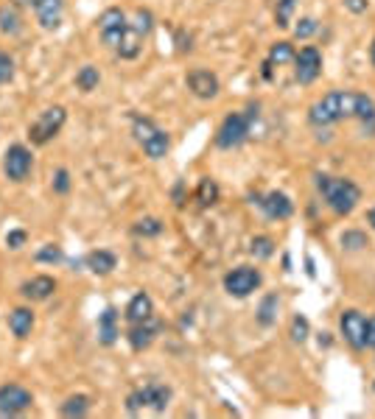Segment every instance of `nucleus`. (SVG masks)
Masks as SVG:
<instances>
[{"mask_svg":"<svg viewBox=\"0 0 375 419\" xmlns=\"http://www.w3.org/2000/svg\"><path fill=\"white\" fill-rule=\"evenodd\" d=\"M316 29H319V26H316L314 17H303V20L294 26V37H297V40H308V37L316 34Z\"/></svg>","mask_w":375,"mask_h":419,"instance_id":"38","label":"nucleus"},{"mask_svg":"<svg viewBox=\"0 0 375 419\" xmlns=\"http://www.w3.org/2000/svg\"><path fill=\"white\" fill-rule=\"evenodd\" d=\"M339 327H342L344 341H347L353 349H367V347H364V327H367V319H364L358 310H344L342 319H339Z\"/></svg>","mask_w":375,"mask_h":419,"instance_id":"14","label":"nucleus"},{"mask_svg":"<svg viewBox=\"0 0 375 419\" xmlns=\"http://www.w3.org/2000/svg\"><path fill=\"white\" fill-rule=\"evenodd\" d=\"M137 34H143V37H148L151 34V29H154V15L148 12V9H135V23H129Z\"/></svg>","mask_w":375,"mask_h":419,"instance_id":"34","label":"nucleus"},{"mask_svg":"<svg viewBox=\"0 0 375 419\" xmlns=\"http://www.w3.org/2000/svg\"><path fill=\"white\" fill-rule=\"evenodd\" d=\"M98 84H101V70H98L95 65L79 68V73H76V87H79L82 93H93V90H98Z\"/></svg>","mask_w":375,"mask_h":419,"instance_id":"26","label":"nucleus"},{"mask_svg":"<svg viewBox=\"0 0 375 419\" xmlns=\"http://www.w3.org/2000/svg\"><path fill=\"white\" fill-rule=\"evenodd\" d=\"M369 62L375 65V37H372V45H369Z\"/></svg>","mask_w":375,"mask_h":419,"instance_id":"47","label":"nucleus"},{"mask_svg":"<svg viewBox=\"0 0 375 419\" xmlns=\"http://www.w3.org/2000/svg\"><path fill=\"white\" fill-rule=\"evenodd\" d=\"M364 347H367V349H375V316L367 319V327H364Z\"/></svg>","mask_w":375,"mask_h":419,"instance_id":"42","label":"nucleus"},{"mask_svg":"<svg viewBox=\"0 0 375 419\" xmlns=\"http://www.w3.org/2000/svg\"><path fill=\"white\" fill-rule=\"evenodd\" d=\"M65 260V252H62V246H56V244H45L40 252H37V263H51V266H56V263H62Z\"/></svg>","mask_w":375,"mask_h":419,"instance_id":"36","label":"nucleus"},{"mask_svg":"<svg viewBox=\"0 0 375 419\" xmlns=\"http://www.w3.org/2000/svg\"><path fill=\"white\" fill-rule=\"evenodd\" d=\"M353 120L361 123V132L367 137H375V101L367 93H355V115Z\"/></svg>","mask_w":375,"mask_h":419,"instance_id":"17","label":"nucleus"},{"mask_svg":"<svg viewBox=\"0 0 375 419\" xmlns=\"http://www.w3.org/2000/svg\"><path fill=\"white\" fill-rule=\"evenodd\" d=\"M162 230H165V224L160 219H151V216L135 221V227H132V232L140 235V238H157V235H162Z\"/></svg>","mask_w":375,"mask_h":419,"instance_id":"31","label":"nucleus"},{"mask_svg":"<svg viewBox=\"0 0 375 419\" xmlns=\"http://www.w3.org/2000/svg\"><path fill=\"white\" fill-rule=\"evenodd\" d=\"M185 84H188V90H191L199 101H211V98H216V95H219V90H222L219 76H216L213 70H205V68H194V70H188Z\"/></svg>","mask_w":375,"mask_h":419,"instance_id":"11","label":"nucleus"},{"mask_svg":"<svg viewBox=\"0 0 375 419\" xmlns=\"http://www.w3.org/2000/svg\"><path fill=\"white\" fill-rule=\"evenodd\" d=\"M197 201H199L202 207H211V204L219 201V184H216L211 176H205V179L199 182V187H197Z\"/></svg>","mask_w":375,"mask_h":419,"instance_id":"30","label":"nucleus"},{"mask_svg":"<svg viewBox=\"0 0 375 419\" xmlns=\"http://www.w3.org/2000/svg\"><path fill=\"white\" fill-rule=\"evenodd\" d=\"M252 204H258L263 213H266V219H272V221H286L291 213H294V201L286 196V193H280V190H272V193H266V196H252Z\"/></svg>","mask_w":375,"mask_h":419,"instance_id":"12","label":"nucleus"},{"mask_svg":"<svg viewBox=\"0 0 375 419\" xmlns=\"http://www.w3.org/2000/svg\"><path fill=\"white\" fill-rule=\"evenodd\" d=\"M171 386L165 383H146L143 388H135L129 397H126V411L129 413H140L143 408H151L157 413H165V408L171 405Z\"/></svg>","mask_w":375,"mask_h":419,"instance_id":"3","label":"nucleus"},{"mask_svg":"<svg viewBox=\"0 0 375 419\" xmlns=\"http://www.w3.org/2000/svg\"><path fill=\"white\" fill-rule=\"evenodd\" d=\"M59 413L68 416V419L87 416V413H90V397H87V394H70V397L59 405Z\"/></svg>","mask_w":375,"mask_h":419,"instance_id":"25","label":"nucleus"},{"mask_svg":"<svg viewBox=\"0 0 375 419\" xmlns=\"http://www.w3.org/2000/svg\"><path fill=\"white\" fill-rule=\"evenodd\" d=\"M34 405V394L20 383H3L0 386V416H20Z\"/></svg>","mask_w":375,"mask_h":419,"instance_id":"8","label":"nucleus"},{"mask_svg":"<svg viewBox=\"0 0 375 419\" xmlns=\"http://www.w3.org/2000/svg\"><path fill=\"white\" fill-rule=\"evenodd\" d=\"M261 283H263V277L252 266H238V269L224 274V291L236 299H247L250 294H255L261 288Z\"/></svg>","mask_w":375,"mask_h":419,"instance_id":"7","label":"nucleus"},{"mask_svg":"<svg viewBox=\"0 0 375 419\" xmlns=\"http://www.w3.org/2000/svg\"><path fill=\"white\" fill-rule=\"evenodd\" d=\"M143 42H146V37H143V34H137V31L129 26V29H126V34H123V40L118 42L115 54H118L121 59L132 62V59H137V56L143 54Z\"/></svg>","mask_w":375,"mask_h":419,"instance_id":"22","label":"nucleus"},{"mask_svg":"<svg viewBox=\"0 0 375 419\" xmlns=\"http://www.w3.org/2000/svg\"><path fill=\"white\" fill-rule=\"evenodd\" d=\"M316 190L322 193L325 204L333 209L336 216H350L355 204L361 201V190L355 182L344 179V176H330V173H316Z\"/></svg>","mask_w":375,"mask_h":419,"instance_id":"2","label":"nucleus"},{"mask_svg":"<svg viewBox=\"0 0 375 419\" xmlns=\"http://www.w3.org/2000/svg\"><path fill=\"white\" fill-rule=\"evenodd\" d=\"M51 187H54V193H56V196H68V193H70V187H73V182H70V171H68V168H56V171H54V182H51Z\"/></svg>","mask_w":375,"mask_h":419,"instance_id":"35","label":"nucleus"},{"mask_svg":"<svg viewBox=\"0 0 375 419\" xmlns=\"http://www.w3.org/2000/svg\"><path fill=\"white\" fill-rule=\"evenodd\" d=\"M250 126H252V120L247 118V112H230L216 132V145L222 151H233V148L244 145L250 137Z\"/></svg>","mask_w":375,"mask_h":419,"instance_id":"5","label":"nucleus"},{"mask_svg":"<svg viewBox=\"0 0 375 419\" xmlns=\"http://www.w3.org/2000/svg\"><path fill=\"white\" fill-rule=\"evenodd\" d=\"M277 308H280L277 294H269V297L261 302V308H258V322H261L263 327H272V324L277 322Z\"/></svg>","mask_w":375,"mask_h":419,"instance_id":"28","label":"nucleus"},{"mask_svg":"<svg viewBox=\"0 0 375 419\" xmlns=\"http://www.w3.org/2000/svg\"><path fill=\"white\" fill-rule=\"evenodd\" d=\"M118 310L109 305L101 316H98V341L104 344V347H112L115 341H118Z\"/></svg>","mask_w":375,"mask_h":419,"instance_id":"21","label":"nucleus"},{"mask_svg":"<svg viewBox=\"0 0 375 419\" xmlns=\"http://www.w3.org/2000/svg\"><path fill=\"white\" fill-rule=\"evenodd\" d=\"M26 241H29V232H26V230H12V232L6 235V246H9V249H23Z\"/></svg>","mask_w":375,"mask_h":419,"instance_id":"41","label":"nucleus"},{"mask_svg":"<svg viewBox=\"0 0 375 419\" xmlns=\"http://www.w3.org/2000/svg\"><path fill=\"white\" fill-rule=\"evenodd\" d=\"M151 316H154V302H151V297H148L146 291L135 294V297L129 299V305H126V319H129V324L146 322V319H151Z\"/></svg>","mask_w":375,"mask_h":419,"instance_id":"19","label":"nucleus"},{"mask_svg":"<svg viewBox=\"0 0 375 419\" xmlns=\"http://www.w3.org/2000/svg\"><path fill=\"white\" fill-rule=\"evenodd\" d=\"M54 291H56V280L48 274H37L20 285V297L29 302H48L54 297Z\"/></svg>","mask_w":375,"mask_h":419,"instance_id":"16","label":"nucleus"},{"mask_svg":"<svg viewBox=\"0 0 375 419\" xmlns=\"http://www.w3.org/2000/svg\"><path fill=\"white\" fill-rule=\"evenodd\" d=\"M322 73V54L314 45L300 48V54L294 56V79L300 84H314Z\"/></svg>","mask_w":375,"mask_h":419,"instance_id":"10","label":"nucleus"},{"mask_svg":"<svg viewBox=\"0 0 375 419\" xmlns=\"http://www.w3.org/2000/svg\"><path fill=\"white\" fill-rule=\"evenodd\" d=\"M84 266H87L93 274L107 277V274H112V271L118 269V258H115L109 249H95V252H90V255L84 258Z\"/></svg>","mask_w":375,"mask_h":419,"instance_id":"20","label":"nucleus"},{"mask_svg":"<svg viewBox=\"0 0 375 419\" xmlns=\"http://www.w3.org/2000/svg\"><path fill=\"white\" fill-rule=\"evenodd\" d=\"M291 338L297 344H303L308 338V319L305 316H294V322H291Z\"/></svg>","mask_w":375,"mask_h":419,"instance_id":"40","label":"nucleus"},{"mask_svg":"<svg viewBox=\"0 0 375 419\" xmlns=\"http://www.w3.org/2000/svg\"><path fill=\"white\" fill-rule=\"evenodd\" d=\"M294 9H297V0H277V6H275V26L277 29H289Z\"/></svg>","mask_w":375,"mask_h":419,"instance_id":"32","label":"nucleus"},{"mask_svg":"<svg viewBox=\"0 0 375 419\" xmlns=\"http://www.w3.org/2000/svg\"><path fill=\"white\" fill-rule=\"evenodd\" d=\"M34 322H37V316H34L31 308H15V310L9 313V330H12V335L20 338V341L31 335Z\"/></svg>","mask_w":375,"mask_h":419,"instance_id":"18","label":"nucleus"},{"mask_svg":"<svg viewBox=\"0 0 375 419\" xmlns=\"http://www.w3.org/2000/svg\"><path fill=\"white\" fill-rule=\"evenodd\" d=\"M250 252H252L258 260H269V258L275 255V241H272L269 235H258V238H252Z\"/></svg>","mask_w":375,"mask_h":419,"instance_id":"33","label":"nucleus"},{"mask_svg":"<svg viewBox=\"0 0 375 419\" xmlns=\"http://www.w3.org/2000/svg\"><path fill=\"white\" fill-rule=\"evenodd\" d=\"M367 221H369V227L375 230V207H372V209H369V213H367Z\"/></svg>","mask_w":375,"mask_h":419,"instance_id":"46","label":"nucleus"},{"mask_svg":"<svg viewBox=\"0 0 375 419\" xmlns=\"http://www.w3.org/2000/svg\"><path fill=\"white\" fill-rule=\"evenodd\" d=\"M160 330H162V322H157V319L151 316V319H146V322L132 324L129 333H126V341H129V347H132L135 352H143V349H148V347L157 341Z\"/></svg>","mask_w":375,"mask_h":419,"instance_id":"13","label":"nucleus"},{"mask_svg":"<svg viewBox=\"0 0 375 419\" xmlns=\"http://www.w3.org/2000/svg\"><path fill=\"white\" fill-rule=\"evenodd\" d=\"M31 168H34V154H31L29 145L15 143V145L6 148V154H3V176L9 182H15V184L26 182L29 173H31Z\"/></svg>","mask_w":375,"mask_h":419,"instance_id":"6","label":"nucleus"},{"mask_svg":"<svg viewBox=\"0 0 375 419\" xmlns=\"http://www.w3.org/2000/svg\"><path fill=\"white\" fill-rule=\"evenodd\" d=\"M126 29H129V20H126V12H123V9L109 6V9L101 12V17H98V37H101V42H104L107 48L115 51L118 42L123 40Z\"/></svg>","mask_w":375,"mask_h":419,"instance_id":"9","label":"nucleus"},{"mask_svg":"<svg viewBox=\"0 0 375 419\" xmlns=\"http://www.w3.org/2000/svg\"><path fill=\"white\" fill-rule=\"evenodd\" d=\"M34 15H37V26L43 31H56L65 17V0H40L34 6Z\"/></svg>","mask_w":375,"mask_h":419,"instance_id":"15","label":"nucleus"},{"mask_svg":"<svg viewBox=\"0 0 375 419\" xmlns=\"http://www.w3.org/2000/svg\"><path fill=\"white\" fill-rule=\"evenodd\" d=\"M342 246H344V249H364V246H367V235L358 232V230H347V232L342 235Z\"/></svg>","mask_w":375,"mask_h":419,"instance_id":"37","label":"nucleus"},{"mask_svg":"<svg viewBox=\"0 0 375 419\" xmlns=\"http://www.w3.org/2000/svg\"><path fill=\"white\" fill-rule=\"evenodd\" d=\"M15 3H17V6H37L40 0H15Z\"/></svg>","mask_w":375,"mask_h":419,"instance_id":"45","label":"nucleus"},{"mask_svg":"<svg viewBox=\"0 0 375 419\" xmlns=\"http://www.w3.org/2000/svg\"><path fill=\"white\" fill-rule=\"evenodd\" d=\"M294 56H297V51H294V45H291V42H275V45L269 48L266 62H269L272 68H280V65L294 62Z\"/></svg>","mask_w":375,"mask_h":419,"instance_id":"27","label":"nucleus"},{"mask_svg":"<svg viewBox=\"0 0 375 419\" xmlns=\"http://www.w3.org/2000/svg\"><path fill=\"white\" fill-rule=\"evenodd\" d=\"M353 115H355V93L347 90L328 93L308 106V123L316 129H328L339 120H353Z\"/></svg>","mask_w":375,"mask_h":419,"instance_id":"1","label":"nucleus"},{"mask_svg":"<svg viewBox=\"0 0 375 419\" xmlns=\"http://www.w3.org/2000/svg\"><path fill=\"white\" fill-rule=\"evenodd\" d=\"M68 120V109L65 106H48L45 112H40V118L29 126V140L34 145H48L65 126Z\"/></svg>","mask_w":375,"mask_h":419,"instance_id":"4","label":"nucleus"},{"mask_svg":"<svg viewBox=\"0 0 375 419\" xmlns=\"http://www.w3.org/2000/svg\"><path fill=\"white\" fill-rule=\"evenodd\" d=\"M140 148H143V154H146L148 159H162V157L171 151V137H168V132L157 129L146 143H140Z\"/></svg>","mask_w":375,"mask_h":419,"instance_id":"24","label":"nucleus"},{"mask_svg":"<svg viewBox=\"0 0 375 419\" xmlns=\"http://www.w3.org/2000/svg\"><path fill=\"white\" fill-rule=\"evenodd\" d=\"M157 129H160V126H157L151 118H143V115H135V118H132V134H135L137 143H146Z\"/></svg>","mask_w":375,"mask_h":419,"instance_id":"29","label":"nucleus"},{"mask_svg":"<svg viewBox=\"0 0 375 419\" xmlns=\"http://www.w3.org/2000/svg\"><path fill=\"white\" fill-rule=\"evenodd\" d=\"M15 79V59L0 51V84H9Z\"/></svg>","mask_w":375,"mask_h":419,"instance_id":"39","label":"nucleus"},{"mask_svg":"<svg viewBox=\"0 0 375 419\" xmlns=\"http://www.w3.org/2000/svg\"><path fill=\"white\" fill-rule=\"evenodd\" d=\"M20 31H23V17H20L17 3H3L0 6V34L17 37Z\"/></svg>","mask_w":375,"mask_h":419,"instance_id":"23","label":"nucleus"},{"mask_svg":"<svg viewBox=\"0 0 375 419\" xmlns=\"http://www.w3.org/2000/svg\"><path fill=\"white\" fill-rule=\"evenodd\" d=\"M272 70H275V68H272L269 62H263V68H261V76H263L266 81H272Z\"/></svg>","mask_w":375,"mask_h":419,"instance_id":"44","label":"nucleus"},{"mask_svg":"<svg viewBox=\"0 0 375 419\" xmlns=\"http://www.w3.org/2000/svg\"><path fill=\"white\" fill-rule=\"evenodd\" d=\"M344 6H347V12H353V15H364V12L369 9V0H344Z\"/></svg>","mask_w":375,"mask_h":419,"instance_id":"43","label":"nucleus"}]
</instances>
